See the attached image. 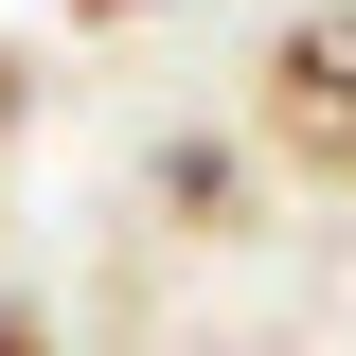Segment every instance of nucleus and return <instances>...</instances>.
Wrapping results in <instances>:
<instances>
[{
  "label": "nucleus",
  "mask_w": 356,
  "mask_h": 356,
  "mask_svg": "<svg viewBox=\"0 0 356 356\" xmlns=\"http://www.w3.org/2000/svg\"><path fill=\"white\" fill-rule=\"evenodd\" d=\"M250 125H267V161H303V178H339V196H356V0H303V18L267 36Z\"/></svg>",
  "instance_id": "f257e3e1"
},
{
  "label": "nucleus",
  "mask_w": 356,
  "mask_h": 356,
  "mask_svg": "<svg viewBox=\"0 0 356 356\" xmlns=\"http://www.w3.org/2000/svg\"><path fill=\"white\" fill-rule=\"evenodd\" d=\"M0 125H18V54H0Z\"/></svg>",
  "instance_id": "20e7f679"
},
{
  "label": "nucleus",
  "mask_w": 356,
  "mask_h": 356,
  "mask_svg": "<svg viewBox=\"0 0 356 356\" xmlns=\"http://www.w3.org/2000/svg\"><path fill=\"white\" fill-rule=\"evenodd\" d=\"M161 214H178V232H214V214H232V161H214V143H178V161H161Z\"/></svg>",
  "instance_id": "f03ea898"
},
{
  "label": "nucleus",
  "mask_w": 356,
  "mask_h": 356,
  "mask_svg": "<svg viewBox=\"0 0 356 356\" xmlns=\"http://www.w3.org/2000/svg\"><path fill=\"white\" fill-rule=\"evenodd\" d=\"M0 356H54V303H36V285H0Z\"/></svg>",
  "instance_id": "7ed1b4c3"
}]
</instances>
